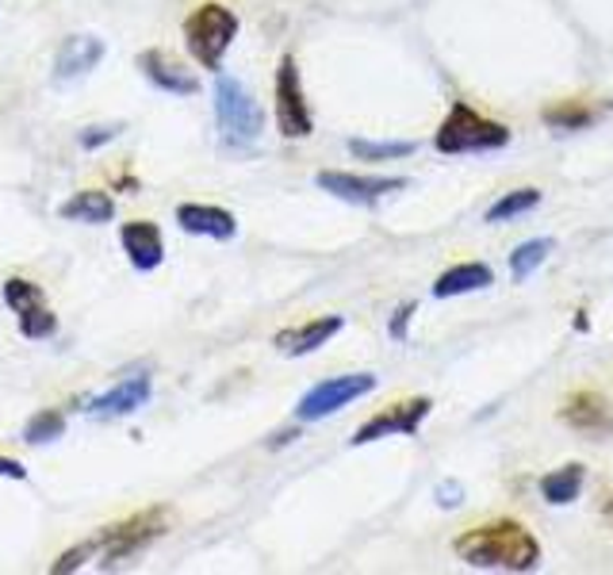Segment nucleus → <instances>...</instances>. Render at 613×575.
<instances>
[{
  "label": "nucleus",
  "mask_w": 613,
  "mask_h": 575,
  "mask_svg": "<svg viewBox=\"0 0 613 575\" xmlns=\"http://www.w3.org/2000/svg\"><path fill=\"white\" fill-rule=\"evenodd\" d=\"M62 434H65V414L54 411V407L32 414V418H27V426H24L27 446H50V441H58Z\"/></svg>",
  "instance_id": "nucleus-25"
},
{
  "label": "nucleus",
  "mask_w": 613,
  "mask_h": 575,
  "mask_svg": "<svg viewBox=\"0 0 613 575\" xmlns=\"http://www.w3.org/2000/svg\"><path fill=\"white\" fill-rule=\"evenodd\" d=\"M0 479H27V468L16 457H0Z\"/></svg>",
  "instance_id": "nucleus-30"
},
{
  "label": "nucleus",
  "mask_w": 613,
  "mask_h": 575,
  "mask_svg": "<svg viewBox=\"0 0 613 575\" xmlns=\"http://www.w3.org/2000/svg\"><path fill=\"white\" fill-rule=\"evenodd\" d=\"M595 115H598L595 108L583 104V100H560V104L545 108L541 120L549 123V127H556V130H583V127H590V123H595Z\"/></svg>",
  "instance_id": "nucleus-23"
},
{
  "label": "nucleus",
  "mask_w": 613,
  "mask_h": 575,
  "mask_svg": "<svg viewBox=\"0 0 613 575\" xmlns=\"http://www.w3.org/2000/svg\"><path fill=\"white\" fill-rule=\"evenodd\" d=\"M368 391H376V376L372 373H349V376H330V380L315 384L303 399L296 403V418L299 422H318L338 414L341 407L356 403Z\"/></svg>",
  "instance_id": "nucleus-6"
},
{
  "label": "nucleus",
  "mask_w": 613,
  "mask_h": 575,
  "mask_svg": "<svg viewBox=\"0 0 613 575\" xmlns=\"http://www.w3.org/2000/svg\"><path fill=\"white\" fill-rule=\"evenodd\" d=\"M341 326H346L341 315L311 318V323H299V326H291V330L276 334V349H280L284 357H306V353H315V349H323L334 334H341Z\"/></svg>",
  "instance_id": "nucleus-17"
},
{
  "label": "nucleus",
  "mask_w": 613,
  "mask_h": 575,
  "mask_svg": "<svg viewBox=\"0 0 613 575\" xmlns=\"http://www.w3.org/2000/svg\"><path fill=\"white\" fill-rule=\"evenodd\" d=\"M491 284H495L491 265H484V261H460V265L445 268V273L437 276L434 296L437 300H452V296L479 292V288H491Z\"/></svg>",
  "instance_id": "nucleus-18"
},
{
  "label": "nucleus",
  "mask_w": 613,
  "mask_h": 575,
  "mask_svg": "<svg viewBox=\"0 0 613 575\" xmlns=\"http://www.w3.org/2000/svg\"><path fill=\"white\" fill-rule=\"evenodd\" d=\"M315 185L323 188V192L338 196V200L346 203H376L384 200V196L391 192H403L411 180L406 177H364V173H346V170H323L315 173Z\"/></svg>",
  "instance_id": "nucleus-10"
},
{
  "label": "nucleus",
  "mask_w": 613,
  "mask_h": 575,
  "mask_svg": "<svg viewBox=\"0 0 613 575\" xmlns=\"http://www.w3.org/2000/svg\"><path fill=\"white\" fill-rule=\"evenodd\" d=\"M276 127L284 138H311L315 130V115L303 97V77L291 54H284L276 65Z\"/></svg>",
  "instance_id": "nucleus-7"
},
{
  "label": "nucleus",
  "mask_w": 613,
  "mask_h": 575,
  "mask_svg": "<svg viewBox=\"0 0 613 575\" xmlns=\"http://www.w3.org/2000/svg\"><path fill=\"white\" fill-rule=\"evenodd\" d=\"M185 47L203 70L218 74L223 70V58L230 50V42L238 39V16L223 4H200L192 16L185 20Z\"/></svg>",
  "instance_id": "nucleus-3"
},
{
  "label": "nucleus",
  "mask_w": 613,
  "mask_h": 575,
  "mask_svg": "<svg viewBox=\"0 0 613 575\" xmlns=\"http://www.w3.org/2000/svg\"><path fill=\"white\" fill-rule=\"evenodd\" d=\"M560 422L572 426L575 434H583V438H605V434H613L610 403H605V396H598V391H590V388L572 391V396L564 399Z\"/></svg>",
  "instance_id": "nucleus-11"
},
{
  "label": "nucleus",
  "mask_w": 613,
  "mask_h": 575,
  "mask_svg": "<svg viewBox=\"0 0 613 575\" xmlns=\"http://www.w3.org/2000/svg\"><path fill=\"white\" fill-rule=\"evenodd\" d=\"M460 495H464V487L460 484H441L437 487V507H460Z\"/></svg>",
  "instance_id": "nucleus-29"
},
{
  "label": "nucleus",
  "mask_w": 613,
  "mask_h": 575,
  "mask_svg": "<svg viewBox=\"0 0 613 575\" xmlns=\"http://www.w3.org/2000/svg\"><path fill=\"white\" fill-rule=\"evenodd\" d=\"M0 296L16 311L20 334H24L27 341H47L58 334V315L47 308V296H42L39 284L24 280V276H9L4 288H0Z\"/></svg>",
  "instance_id": "nucleus-8"
},
{
  "label": "nucleus",
  "mask_w": 613,
  "mask_h": 575,
  "mask_svg": "<svg viewBox=\"0 0 613 575\" xmlns=\"http://www.w3.org/2000/svg\"><path fill=\"white\" fill-rule=\"evenodd\" d=\"M104 54L108 47L97 35H70L54 54V82H82L97 70Z\"/></svg>",
  "instance_id": "nucleus-14"
},
{
  "label": "nucleus",
  "mask_w": 613,
  "mask_h": 575,
  "mask_svg": "<svg viewBox=\"0 0 613 575\" xmlns=\"http://www.w3.org/2000/svg\"><path fill=\"white\" fill-rule=\"evenodd\" d=\"M85 560H97V549H92V541H82L77 549L62 552V557L50 564V572L54 575H65V572H77V567H85Z\"/></svg>",
  "instance_id": "nucleus-26"
},
{
  "label": "nucleus",
  "mask_w": 613,
  "mask_h": 575,
  "mask_svg": "<svg viewBox=\"0 0 613 575\" xmlns=\"http://www.w3.org/2000/svg\"><path fill=\"white\" fill-rule=\"evenodd\" d=\"M429 411H434V399H426V396L403 399V403H391L388 411L372 414V418L364 422L361 429H356L353 438H349V446H372V441L396 438V434L411 438V434H418L422 422L429 418Z\"/></svg>",
  "instance_id": "nucleus-9"
},
{
  "label": "nucleus",
  "mask_w": 613,
  "mask_h": 575,
  "mask_svg": "<svg viewBox=\"0 0 613 575\" xmlns=\"http://www.w3.org/2000/svg\"><path fill=\"white\" fill-rule=\"evenodd\" d=\"M120 242L127 261L138 268V273H153V268L165 261V238L158 230V223L150 220H130L120 227Z\"/></svg>",
  "instance_id": "nucleus-15"
},
{
  "label": "nucleus",
  "mask_w": 613,
  "mask_h": 575,
  "mask_svg": "<svg viewBox=\"0 0 613 575\" xmlns=\"http://www.w3.org/2000/svg\"><path fill=\"white\" fill-rule=\"evenodd\" d=\"M211 97H215V120L226 142H253L265 130V112L238 77L218 74Z\"/></svg>",
  "instance_id": "nucleus-4"
},
{
  "label": "nucleus",
  "mask_w": 613,
  "mask_h": 575,
  "mask_svg": "<svg viewBox=\"0 0 613 575\" xmlns=\"http://www.w3.org/2000/svg\"><path fill=\"white\" fill-rule=\"evenodd\" d=\"M58 220L100 227V223H112L115 220V200L104 192V188H82L77 196H70L65 203H58Z\"/></svg>",
  "instance_id": "nucleus-19"
},
{
  "label": "nucleus",
  "mask_w": 613,
  "mask_h": 575,
  "mask_svg": "<svg viewBox=\"0 0 613 575\" xmlns=\"http://www.w3.org/2000/svg\"><path fill=\"white\" fill-rule=\"evenodd\" d=\"M456 557L479 572H533L541 564V545L522 522H487L456 537Z\"/></svg>",
  "instance_id": "nucleus-1"
},
{
  "label": "nucleus",
  "mask_w": 613,
  "mask_h": 575,
  "mask_svg": "<svg viewBox=\"0 0 613 575\" xmlns=\"http://www.w3.org/2000/svg\"><path fill=\"white\" fill-rule=\"evenodd\" d=\"M537 203H541V188H514V192L499 196V200L487 208V223H506V220H517V215H529Z\"/></svg>",
  "instance_id": "nucleus-22"
},
{
  "label": "nucleus",
  "mask_w": 613,
  "mask_h": 575,
  "mask_svg": "<svg viewBox=\"0 0 613 575\" xmlns=\"http://www.w3.org/2000/svg\"><path fill=\"white\" fill-rule=\"evenodd\" d=\"M138 70H142V77L153 89L173 92V97H192V92H200L196 74L185 62H177L170 50H142V54H138Z\"/></svg>",
  "instance_id": "nucleus-12"
},
{
  "label": "nucleus",
  "mask_w": 613,
  "mask_h": 575,
  "mask_svg": "<svg viewBox=\"0 0 613 575\" xmlns=\"http://www.w3.org/2000/svg\"><path fill=\"white\" fill-rule=\"evenodd\" d=\"M414 311H418L414 303H403V308L396 311V318H391V326H388V334H391L396 341H406V323L414 318Z\"/></svg>",
  "instance_id": "nucleus-28"
},
{
  "label": "nucleus",
  "mask_w": 613,
  "mask_h": 575,
  "mask_svg": "<svg viewBox=\"0 0 613 575\" xmlns=\"http://www.w3.org/2000/svg\"><path fill=\"white\" fill-rule=\"evenodd\" d=\"M177 223L185 235L215 238V242H230L238 235V220L215 203H177Z\"/></svg>",
  "instance_id": "nucleus-16"
},
{
  "label": "nucleus",
  "mask_w": 613,
  "mask_h": 575,
  "mask_svg": "<svg viewBox=\"0 0 613 575\" xmlns=\"http://www.w3.org/2000/svg\"><path fill=\"white\" fill-rule=\"evenodd\" d=\"M170 529V511L162 507H150V511H138L130 518L115 522V526H104L97 537H92V549H97V560H127L135 552H142L146 545H153L158 537Z\"/></svg>",
  "instance_id": "nucleus-5"
},
{
  "label": "nucleus",
  "mask_w": 613,
  "mask_h": 575,
  "mask_svg": "<svg viewBox=\"0 0 613 575\" xmlns=\"http://www.w3.org/2000/svg\"><path fill=\"white\" fill-rule=\"evenodd\" d=\"M120 130H123L120 123H115V127H85L77 142H82V150H97V147H104V142H112Z\"/></svg>",
  "instance_id": "nucleus-27"
},
{
  "label": "nucleus",
  "mask_w": 613,
  "mask_h": 575,
  "mask_svg": "<svg viewBox=\"0 0 613 575\" xmlns=\"http://www.w3.org/2000/svg\"><path fill=\"white\" fill-rule=\"evenodd\" d=\"M349 154L356 162H396V158H411L414 142H403V138H391V142H372V138H349L346 142Z\"/></svg>",
  "instance_id": "nucleus-21"
},
{
  "label": "nucleus",
  "mask_w": 613,
  "mask_h": 575,
  "mask_svg": "<svg viewBox=\"0 0 613 575\" xmlns=\"http://www.w3.org/2000/svg\"><path fill=\"white\" fill-rule=\"evenodd\" d=\"M150 396H153L150 373H135V376H127V380L115 384V388H108L104 396L92 399L89 414L92 418H123V414L142 411V407L150 403Z\"/></svg>",
  "instance_id": "nucleus-13"
},
{
  "label": "nucleus",
  "mask_w": 613,
  "mask_h": 575,
  "mask_svg": "<svg viewBox=\"0 0 613 575\" xmlns=\"http://www.w3.org/2000/svg\"><path fill=\"white\" fill-rule=\"evenodd\" d=\"M552 250H556L552 238H529V242L517 246V250L510 253V273H514V280H525L533 268H541Z\"/></svg>",
  "instance_id": "nucleus-24"
},
{
  "label": "nucleus",
  "mask_w": 613,
  "mask_h": 575,
  "mask_svg": "<svg viewBox=\"0 0 613 575\" xmlns=\"http://www.w3.org/2000/svg\"><path fill=\"white\" fill-rule=\"evenodd\" d=\"M583 484H587V468L579 461H572L560 464L549 476H541V495L549 507H567V502H575L583 495Z\"/></svg>",
  "instance_id": "nucleus-20"
},
{
  "label": "nucleus",
  "mask_w": 613,
  "mask_h": 575,
  "mask_svg": "<svg viewBox=\"0 0 613 575\" xmlns=\"http://www.w3.org/2000/svg\"><path fill=\"white\" fill-rule=\"evenodd\" d=\"M437 154H487L510 147V127L491 115H479L472 104L456 100L434 135Z\"/></svg>",
  "instance_id": "nucleus-2"
}]
</instances>
